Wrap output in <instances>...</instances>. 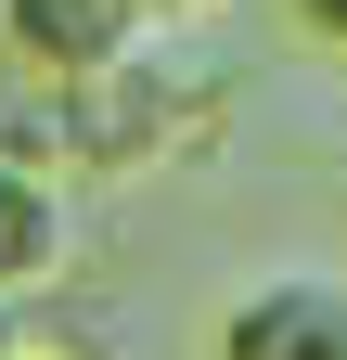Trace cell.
Listing matches in <instances>:
<instances>
[{"mask_svg":"<svg viewBox=\"0 0 347 360\" xmlns=\"http://www.w3.org/2000/svg\"><path fill=\"white\" fill-rule=\"evenodd\" d=\"M142 0H0V52H13L39 90H77V77H116L142 65Z\"/></svg>","mask_w":347,"mask_h":360,"instance_id":"obj_1","label":"cell"},{"mask_svg":"<svg viewBox=\"0 0 347 360\" xmlns=\"http://www.w3.org/2000/svg\"><path fill=\"white\" fill-rule=\"evenodd\" d=\"M219 360H347V283L334 270H270L219 309Z\"/></svg>","mask_w":347,"mask_h":360,"instance_id":"obj_2","label":"cell"},{"mask_svg":"<svg viewBox=\"0 0 347 360\" xmlns=\"http://www.w3.org/2000/svg\"><path fill=\"white\" fill-rule=\"evenodd\" d=\"M65 257H77V193H65V167L0 155V309L52 296V283H65Z\"/></svg>","mask_w":347,"mask_h":360,"instance_id":"obj_3","label":"cell"},{"mask_svg":"<svg viewBox=\"0 0 347 360\" xmlns=\"http://www.w3.org/2000/svg\"><path fill=\"white\" fill-rule=\"evenodd\" d=\"M26 360H129V347H103L91 322H26Z\"/></svg>","mask_w":347,"mask_h":360,"instance_id":"obj_4","label":"cell"},{"mask_svg":"<svg viewBox=\"0 0 347 360\" xmlns=\"http://www.w3.org/2000/svg\"><path fill=\"white\" fill-rule=\"evenodd\" d=\"M296 26H309L322 52H347V0H296Z\"/></svg>","mask_w":347,"mask_h":360,"instance_id":"obj_5","label":"cell"},{"mask_svg":"<svg viewBox=\"0 0 347 360\" xmlns=\"http://www.w3.org/2000/svg\"><path fill=\"white\" fill-rule=\"evenodd\" d=\"M142 13H167V26H193V13H232V0H142Z\"/></svg>","mask_w":347,"mask_h":360,"instance_id":"obj_6","label":"cell"},{"mask_svg":"<svg viewBox=\"0 0 347 360\" xmlns=\"http://www.w3.org/2000/svg\"><path fill=\"white\" fill-rule=\"evenodd\" d=\"M0 360H26V309H0Z\"/></svg>","mask_w":347,"mask_h":360,"instance_id":"obj_7","label":"cell"}]
</instances>
